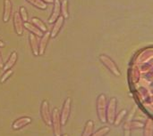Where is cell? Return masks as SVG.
<instances>
[{"label":"cell","mask_w":153,"mask_h":136,"mask_svg":"<svg viewBox=\"0 0 153 136\" xmlns=\"http://www.w3.org/2000/svg\"><path fill=\"white\" fill-rule=\"evenodd\" d=\"M26 1H28L30 4H31L34 5L35 7L39 8V9H41V10L47 9V6H48L47 4L44 3V2L41 1V0H26Z\"/></svg>","instance_id":"cell-19"},{"label":"cell","mask_w":153,"mask_h":136,"mask_svg":"<svg viewBox=\"0 0 153 136\" xmlns=\"http://www.w3.org/2000/svg\"><path fill=\"white\" fill-rule=\"evenodd\" d=\"M51 126L53 127V132L55 136H60L62 135L60 112L57 108H55L51 112Z\"/></svg>","instance_id":"cell-2"},{"label":"cell","mask_w":153,"mask_h":136,"mask_svg":"<svg viewBox=\"0 0 153 136\" xmlns=\"http://www.w3.org/2000/svg\"><path fill=\"white\" fill-rule=\"evenodd\" d=\"M4 67V61H3V57H2V53L0 52V69H3Z\"/></svg>","instance_id":"cell-25"},{"label":"cell","mask_w":153,"mask_h":136,"mask_svg":"<svg viewBox=\"0 0 153 136\" xmlns=\"http://www.w3.org/2000/svg\"><path fill=\"white\" fill-rule=\"evenodd\" d=\"M98 117L101 123H106V111H107V97L104 94H101L97 98L96 102Z\"/></svg>","instance_id":"cell-1"},{"label":"cell","mask_w":153,"mask_h":136,"mask_svg":"<svg viewBox=\"0 0 153 136\" xmlns=\"http://www.w3.org/2000/svg\"><path fill=\"white\" fill-rule=\"evenodd\" d=\"M13 69H9V70L4 71V74H3V76H2V78H1V79H0V82L1 83H4L13 75Z\"/></svg>","instance_id":"cell-23"},{"label":"cell","mask_w":153,"mask_h":136,"mask_svg":"<svg viewBox=\"0 0 153 136\" xmlns=\"http://www.w3.org/2000/svg\"><path fill=\"white\" fill-rule=\"evenodd\" d=\"M109 132H110V128L108 126H104L99 129L98 131H96L95 133H93L91 136H106Z\"/></svg>","instance_id":"cell-20"},{"label":"cell","mask_w":153,"mask_h":136,"mask_svg":"<svg viewBox=\"0 0 153 136\" xmlns=\"http://www.w3.org/2000/svg\"><path fill=\"white\" fill-rule=\"evenodd\" d=\"M30 23L31 24H33L35 27H37L40 31H42L43 33H45V32H47L48 31V28H47V26L45 25V23L40 20V19H39V18H37V17H33V18H31V20H30Z\"/></svg>","instance_id":"cell-16"},{"label":"cell","mask_w":153,"mask_h":136,"mask_svg":"<svg viewBox=\"0 0 153 136\" xmlns=\"http://www.w3.org/2000/svg\"><path fill=\"white\" fill-rule=\"evenodd\" d=\"M49 38H50V32L47 31L43 33V36L41 37V39L39 43V55H43L45 53Z\"/></svg>","instance_id":"cell-9"},{"label":"cell","mask_w":153,"mask_h":136,"mask_svg":"<svg viewBox=\"0 0 153 136\" xmlns=\"http://www.w3.org/2000/svg\"><path fill=\"white\" fill-rule=\"evenodd\" d=\"M40 115L41 118L44 121V123L48 126H51V112H50V107H49V103L48 101L44 100L41 102V106H40Z\"/></svg>","instance_id":"cell-6"},{"label":"cell","mask_w":153,"mask_h":136,"mask_svg":"<svg viewBox=\"0 0 153 136\" xmlns=\"http://www.w3.org/2000/svg\"><path fill=\"white\" fill-rule=\"evenodd\" d=\"M29 40H30V45L32 50V53L35 56L39 55V38L33 34H30L29 36Z\"/></svg>","instance_id":"cell-14"},{"label":"cell","mask_w":153,"mask_h":136,"mask_svg":"<svg viewBox=\"0 0 153 136\" xmlns=\"http://www.w3.org/2000/svg\"><path fill=\"white\" fill-rule=\"evenodd\" d=\"M23 27L25 28V29H27L30 32V34H33V35H35L36 37H42L43 36V32L42 31H40L37 27H35L33 24H31L30 22H23Z\"/></svg>","instance_id":"cell-15"},{"label":"cell","mask_w":153,"mask_h":136,"mask_svg":"<svg viewBox=\"0 0 153 136\" xmlns=\"http://www.w3.org/2000/svg\"><path fill=\"white\" fill-rule=\"evenodd\" d=\"M30 123H31V118L30 117H22L13 121L12 127L13 130H21L26 126L30 125Z\"/></svg>","instance_id":"cell-7"},{"label":"cell","mask_w":153,"mask_h":136,"mask_svg":"<svg viewBox=\"0 0 153 136\" xmlns=\"http://www.w3.org/2000/svg\"><path fill=\"white\" fill-rule=\"evenodd\" d=\"M13 25H14V29L17 35L22 36L23 34L24 27H23V21L20 17L19 12H15L13 15Z\"/></svg>","instance_id":"cell-8"},{"label":"cell","mask_w":153,"mask_h":136,"mask_svg":"<svg viewBox=\"0 0 153 136\" xmlns=\"http://www.w3.org/2000/svg\"><path fill=\"white\" fill-rule=\"evenodd\" d=\"M100 60L109 69V71H111L116 77H121V72H120L118 67L116 65L115 61L111 58H109L107 55L101 54V55H100Z\"/></svg>","instance_id":"cell-3"},{"label":"cell","mask_w":153,"mask_h":136,"mask_svg":"<svg viewBox=\"0 0 153 136\" xmlns=\"http://www.w3.org/2000/svg\"><path fill=\"white\" fill-rule=\"evenodd\" d=\"M60 136H69V135H61Z\"/></svg>","instance_id":"cell-28"},{"label":"cell","mask_w":153,"mask_h":136,"mask_svg":"<svg viewBox=\"0 0 153 136\" xmlns=\"http://www.w3.org/2000/svg\"><path fill=\"white\" fill-rule=\"evenodd\" d=\"M60 16V1L54 0V7L52 11V14L48 19L49 23H53L56 20V19Z\"/></svg>","instance_id":"cell-11"},{"label":"cell","mask_w":153,"mask_h":136,"mask_svg":"<svg viewBox=\"0 0 153 136\" xmlns=\"http://www.w3.org/2000/svg\"><path fill=\"white\" fill-rule=\"evenodd\" d=\"M12 13V3L10 0H4V13H3V20L7 22L11 17Z\"/></svg>","instance_id":"cell-13"},{"label":"cell","mask_w":153,"mask_h":136,"mask_svg":"<svg viewBox=\"0 0 153 136\" xmlns=\"http://www.w3.org/2000/svg\"><path fill=\"white\" fill-rule=\"evenodd\" d=\"M126 113H127V110H123L121 112H119V113L117 114V116H116L114 125H115V126H118V125L122 122V120L124 119V118H125V116L126 115Z\"/></svg>","instance_id":"cell-21"},{"label":"cell","mask_w":153,"mask_h":136,"mask_svg":"<svg viewBox=\"0 0 153 136\" xmlns=\"http://www.w3.org/2000/svg\"><path fill=\"white\" fill-rule=\"evenodd\" d=\"M116 110H117V99L112 98L110 99L108 105L107 106V111H106V119L107 122H108L109 124H114L115 122V118L117 116Z\"/></svg>","instance_id":"cell-5"},{"label":"cell","mask_w":153,"mask_h":136,"mask_svg":"<svg viewBox=\"0 0 153 136\" xmlns=\"http://www.w3.org/2000/svg\"><path fill=\"white\" fill-rule=\"evenodd\" d=\"M4 43L0 40V47H4Z\"/></svg>","instance_id":"cell-27"},{"label":"cell","mask_w":153,"mask_h":136,"mask_svg":"<svg viewBox=\"0 0 153 136\" xmlns=\"http://www.w3.org/2000/svg\"><path fill=\"white\" fill-rule=\"evenodd\" d=\"M64 22H65V19H64L63 16H59L56 19V20L55 21L54 27L52 29V31L50 33V37L55 38L58 35V33L60 32V30H61V29H62V27L64 25Z\"/></svg>","instance_id":"cell-10"},{"label":"cell","mask_w":153,"mask_h":136,"mask_svg":"<svg viewBox=\"0 0 153 136\" xmlns=\"http://www.w3.org/2000/svg\"><path fill=\"white\" fill-rule=\"evenodd\" d=\"M152 121L149 120L148 123L145 124V136H152Z\"/></svg>","instance_id":"cell-24"},{"label":"cell","mask_w":153,"mask_h":136,"mask_svg":"<svg viewBox=\"0 0 153 136\" xmlns=\"http://www.w3.org/2000/svg\"><path fill=\"white\" fill-rule=\"evenodd\" d=\"M60 11L62 12V16L64 19H67L69 17L68 13V1L67 0H63L62 3L60 4Z\"/></svg>","instance_id":"cell-18"},{"label":"cell","mask_w":153,"mask_h":136,"mask_svg":"<svg viewBox=\"0 0 153 136\" xmlns=\"http://www.w3.org/2000/svg\"><path fill=\"white\" fill-rule=\"evenodd\" d=\"M41 1H43L46 4H52L54 2V0H41Z\"/></svg>","instance_id":"cell-26"},{"label":"cell","mask_w":153,"mask_h":136,"mask_svg":"<svg viewBox=\"0 0 153 136\" xmlns=\"http://www.w3.org/2000/svg\"><path fill=\"white\" fill-rule=\"evenodd\" d=\"M71 109H72V99L66 98L65 101L64 102L62 110L60 113V120L62 126H65L66 122L68 121V118L71 114Z\"/></svg>","instance_id":"cell-4"},{"label":"cell","mask_w":153,"mask_h":136,"mask_svg":"<svg viewBox=\"0 0 153 136\" xmlns=\"http://www.w3.org/2000/svg\"><path fill=\"white\" fill-rule=\"evenodd\" d=\"M93 130H94V122L92 120L87 121L84 126L82 136H91L93 134Z\"/></svg>","instance_id":"cell-17"},{"label":"cell","mask_w":153,"mask_h":136,"mask_svg":"<svg viewBox=\"0 0 153 136\" xmlns=\"http://www.w3.org/2000/svg\"><path fill=\"white\" fill-rule=\"evenodd\" d=\"M19 14L23 22H28V12H27V10L25 7H23V6L20 7Z\"/></svg>","instance_id":"cell-22"},{"label":"cell","mask_w":153,"mask_h":136,"mask_svg":"<svg viewBox=\"0 0 153 136\" xmlns=\"http://www.w3.org/2000/svg\"><path fill=\"white\" fill-rule=\"evenodd\" d=\"M18 59V54L15 51H13L11 54H10V57L8 58L7 61L5 62V64L4 65L3 67V70L4 71H6V70H9V69H12V68L14 66L16 61Z\"/></svg>","instance_id":"cell-12"}]
</instances>
